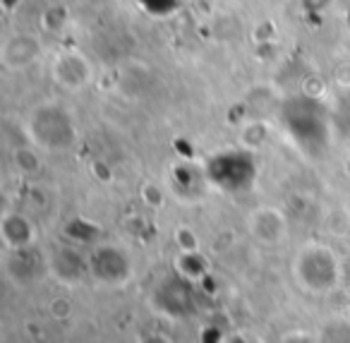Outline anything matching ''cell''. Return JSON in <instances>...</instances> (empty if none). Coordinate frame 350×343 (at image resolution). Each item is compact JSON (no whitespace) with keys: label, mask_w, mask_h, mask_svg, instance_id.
Listing matches in <instances>:
<instances>
[{"label":"cell","mask_w":350,"mask_h":343,"mask_svg":"<svg viewBox=\"0 0 350 343\" xmlns=\"http://www.w3.org/2000/svg\"><path fill=\"white\" fill-rule=\"evenodd\" d=\"M295 276H297V283L307 293L321 295L338 285L340 269L336 257L329 250H324V247H310V250H302V255L297 257Z\"/></svg>","instance_id":"obj_1"},{"label":"cell","mask_w":350,"mask_h":343,"mask_svg":"<svg viewBox=\"0 0 350 343\" xmlns=\"http://www.w3.org/2000/svg\"><path fill=\"white\" fill-rule=\"evenodd\" d=\"M250 228H252V236L262 240L264 245H276L286 233V221L276 209H259V212H254Z\"/></svg>","instance_id":"obj_2"}]
</instances>
